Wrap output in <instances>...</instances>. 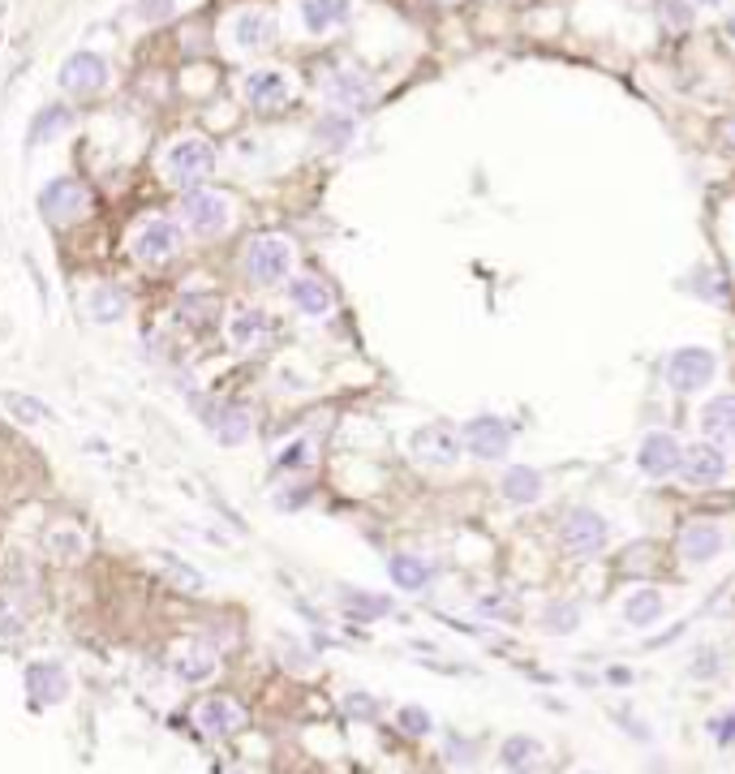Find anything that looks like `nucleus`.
Listing matches in <instances>:
<instances>
[{
    "label": "nucleus",
    "instance_id": "nucleus-25",
    "mask_svg": "<svg viewBox=\"0 0 735 774\" xmlns=\"http://www.w3.org/2000/svg\"><path fill=\"white\" fill-rule=\"evenodd\" d=\"M289 302L306 319H323V314H331V289L323 284V280H314V275H292L289 280Z\"/></svg>",
    "mask_w": 735,
    "mask_h": 774
},
{
    "label": "nucleus",
    "instance_id": "nucleus-30",
    "mask_svg": "<svg viewBox=\"0 0 735 774\" xmlns=\"http://www.w3.org/2000/svg\"><path fill=\"white\" fill-rule=\"evenodd\" d=\"M387 577H391V585L396 590H426L430 585V577H435V568L422 560V555H391L387 560Z\"/></svg>",
    "mask_w": 735,
    "mask_h": 774
},
{
    "label": "nucleus",
    "instance_id": "nucleus-18",
    "mask_svg": "<svg viewBox=\"0 0 735 774\" xmlns=\"http://www.w3.org/2000/svg\"><path fill=\"white\" fill-rule=\"evenodd\" d=\"M26 697H35L39 706H57V701H65V697H69V671H65L60 662H52V658L31 662V667H26Z\"/></svg>",
    "mask_w": 735,
    "mask_h": 774
},
{
    "label": "nucleus",
    "instance_id": "nucleus-23",
    "mask_svg": "<svg viewBox=\"0 0 735 774\" xmlns=\"http://www.w3.org/2000/svg\"><path fill=\"white\" fill-rule=\"evenodd\" d=\"M701 430H705V439H714V444H735V392H722V396H710L705 405H701Z\"/></svg>",
    "mask_w": 735,
    "mask_h": 774
},
{
    "label": "nucleus",
    "instance_id": "nucleus-3",
    "mask_svg": "<svg viewBox=\"0 0 735 774\" xmlns=\"http://www.w3.org/2000/svg\"><path fill=\"white\" fill-rule=\"evenodd\" d=\"M159 168H164V176H168L173 185H198V181H207V176L215 173V147L207 138L185 134L164 151Z\"/></svg>",
    "mask_w": 735,
    "mask_h": 774
},
{
    "label": "nucleus",
    "instance_id": "nucleus-36",
    "mask_svg": "<svg viewBox=\"0 0 735 774\" xmlns=\"http://www.w3.org/2000/svg\"><path fill=\"white\" fill-rule=\"evenodd\" d=\"M0 400H4V409H9V413H13L18 422H31V426L52 422V409L43 405V400H35V396H22V392H4Z\"/></svg>",
    "mask_w": 735,
    "mask_h": 774
},
{
    "label": "nucleus",
    "instance_id": "nucleus-22",
    "mask_svg": "<svg viewBox=\"0 0 735 774\" xmlns=\"http://www.w3.org/2000/svg\"><path fill=\"white\" fill-rule=\"evenodd\" d=\"M271 328H275V319H271L267 310H237L229 319V345L237 353H250V348H258L267 340Z\"/></svg>",
    "mask_w": 735,
    "mask_h": 774
},
{
    "label": "nucleus",
    "instance_id": "nucleus-21",
    "mask_svg": "<svg viewBox=\"0 0 735 774\" xmlns=\"http://www.w3.org/2000/svg\"><path fill=\"white\" fill-rule=\"evenodd\" d=\"M722 546H727V538L714 521H693L679 534V555L688 563H714L722 555Z\"/></svg>",
    "mask_w": 735,
    "mask_h": 774
},
{
    "label": "nucleus",
    "instance_id": "nucleus-14",
    "mask_svg": "<svg viewBox=\"0 0 735 774\" xmlns=\"http://www.w3.org/2000/svg\"><path fill=\"white\" fill-rule=\"evenodd\" d=\"M241 95L258 112H280L292 99V77L284 69H250L241 77Z\"/></svg>",
    "mask_w": 735,
    "mask_h": 774
},
{
    "label": "nucleus",
    "instance_id": "nucleus-6",
    "mask_svg": "<svg viewBox=\"0 0 735 774\" xmlns=\"http://www.w3.org/2000/svg\"><path fill=\"white\" fill-rule=\"evenodd\" d=\"M275 31L280 26H275V18L267 9L246 4V9H237V14L224 18V48L229 52H267L275 43Z\"/></svg>",
    "mask_w": 735,
    "mask_h": 774
},
{
    "label": "nucleus",
    "instance_id": "nucleus-34",
    "mask_svg": "<svg viewBox=\"0 0 735 774\" xmlns=\"http://www.w3.org/2000/svg\"><path fill=\"white\" fill-rule=\"evenodd\" d=\"M542 628L551 633V637H572L580 628V607L577 602H546V611H542Z\"/></svg>",
    "mask_w": 735,
    "mask_h": 774
},
{
    "label": "nucleus",
    "instance_id": "nucleus-11",
    "mask_svg": "<svg viewBox=\"0 0 735 774\" xmlns=\"http://www.w3.org/2000/svg\"><path fill=\"white\" fill-rule=\"evenodd\" d=\"M637 469L654 482H667L684 469V444H679L671 430H650L637 447Z\"/></svg>",
    "mask_w": 735,
    "mask_h": 774
},
{
    "label": "nucleus",
    "instance_id": "nucleus-37",
    "mask_svg": "<svg viewBox=\"0 0 735 774\" xmlns=\"http://www.w3.org/2000/svg\"><path fill=\"white\" fill-rule=\"evenodd\" d=\"M309 461H314V444H309V439H292V444L280 447V456H275V469L292 473V469H306Z\"/></svg>",
    "mask_w": 735,
    "mask_h": 774
},
{
    "label": "nucleus",
    "instance_id": "nucleus-27",
    "mask_svg": "<svg viewBox=\"0 0 735 774\" xmlns=\"http://www.w3.org/2000/svg\"><path fill=\"white\" fill-rule=\"evenodd\" d=\"M69 125H74V112H69L65 104H48V108H39L35 121H31V130H26V147L57 142V138L69 134Z\"/></svg>",
    "mask_w": 735,
    "mask_h": 774
},
{
    "label": "nucleus",
    "instance_id": "nucleus-40",
    "mask_svg": "<svg viewBox=\"0 0 735 774\" xmlns=\"http://www.w3.org/2000/svg\"><path fill=\"white\" fill-rule=\"evenodd\" d=\"M155 560H159V568H164V572H168V577H173L176 585H185V590H198V585H202V577L193 572L190 563H181V560H176V555H155Z\"/></svg>",
    "mask_w": 735,
    "mask_h": 774
},
{
    "label": "nucleus",
    "instance_id": "nucleus-12",
    "mask_svg": "<svg viewBox=\"0 0 735 774\" xmlns=\"http://www.w3.org/2000/svg\"><path fill=\"white\" fill-rule=\"evenodd\" d=\"M39 212L48 215L52 224H74V220H82L91 212V194L74 176H57V181H48L39 190Z\"/></svg>",
    "mask_w": 735,
    "mask_h": 774
},
{
    "label": "nucleus",
    "instance_id": "nucleus-41",
    "mask_svg": "<svg viewBox=\"0 0 735 774\" xmlns=\"http://www.w3.org/2000/svg\"><path fill=\"white\" fill-rule=\"evenodd\" d=\"M176 4H181V0H138V18L142 22H168L176 14Z\"/></svg>",
    "mask_w": 735,
    "mask_h": 774
},
{
    "label": "nucleus",
    "instance_id": "nucleus-13",
    "mask_svg": "<svg viewBox=\"0 0 735 774\" xmlns=\"http://www.w3.org/2000/svg\"><path fill=\"white\" fill-rule=\"evenodd\" d=\"M193 409H198V418H202V426L211 430L215 439L224 447H241L246 439L254 435V418L250 409L241 405H220V400H193Z\"/></svg>",
    "mask_w": 735,
    "mask_h": 774
},
{
    "label": "nucleus",
    "instance_id": "nucleus-9",
    "mask_svg": "<svg viewBox=\"0 0 735 774\" xmlns=\"http://www.w3.org/2000/svg\"><path fill=\"white\" fill-rule=\"evenodd\" d=\"M461 444L469 456L478 461H503L512 452V426L495 418V413H482V418H469L461 426Z\"/></svg>",
    "mask_w": 735,
    "mask_h": 774
},
{
    "label": "nucleus",
    "instance_id": "nucleus-5",
    "mask_svg": "<svg viewBox=\"0 0 735 774\" xmlns=\"http://www.w3.org/2000/svg\"><path fill=\"white\" fill-rule=\"evenodd\" d=\"M130 254H134L138 263H147V267L173 263L176 254H181V224H176V220H164V215L142 220L134 229V237H130Z\"/></svg>",
    "mask_w": 735,
    "mask_h": 774
},
{
    "label": "nucleus",
    "instance_id": "nucleus-38",
    "mask_svg": "<svg viewBox=\"0 0 735 774\" xmlns=\"http://www.w3.org/2000/svg\"><path fill=\"white\" fill-rule=\"evenodd\" d=\"M181 314H185L190 323H211L215 314H220V302H215V297H198V292H185V297H181Z\"/></svg>",
    "mask_w": 735,
    "mask_h": 774
},
{
    "label": "nucleus",
    "instance_id": "nucleus-31",
    "mask_svg": "<svg viewBox=\"0 0 735 774\" xmlns=\"http://www.w3.org/2000/svg\"><path fill=\"white\" fill-rule=\"evenodd\" d=\"M353 134H357L353 112H323V121L314 125V142L323 151H345L348 142H353Z\"/></svg>",
    "mask_w": 735,
    "mask_h": 774
},
{
    "label": "nucleus",
    "instance_id": "nucleus-16",
    "mask_svg": "<svg viewBox=\"0 0 735 774\" xmlns=\"http://www.w3.org/2000/svg\"><path fill=\"white\" fill-rule=\"evenodd\" d=\"M348 18H353V0H297V22L314 39L348 26Z\"/></svg>",
    "mask_w": 735,
    "mask_h": 774
},
{
    "label": "nucleus",
    "instance_id": "nucleus-32",
    "mask_svg": "<svg viewBox=\"0 0 735 774\" xmlns=\"http://www.w3.org/2000/svg\"><path fill=\"white\" fill-rule=\"evenodd\" d=\"M340 607L357 619H379L396 611V598L391 594H374V590H340Z\"/></svg>",
    "mask_w": 735,
    "mask_h": 774
},
{
    "label": "nucleus",
    "instance_id": "nucleus-26",
    "mask_svg": "<svg viewBox=\"0 0 735 774\" xmlns=\"http://www.w3.org/2000/svg\"><path fill=\"white\" fill-rule=\"evenodd\" d=\"M173 671L185 684H202V680L215 676V650L211 645H202V641H190V645H181L173 654Z\"/></svg>",
    "mask_w": 735,
    "mask_h": 774
},
{
    "label": "nucleus",
    "instance_id": "nucleus-45",
    "mask_svg": "<svg viewBox=\"0 0 735 774\" xmlns=\"http://www.w3.org/2000/svg\"><path fill=\"white\" fill-rule=\"evenodd\" d=\"M348 710H353V715H362V718H370L374 715V701H366V693H353L348 697Z\"/></svg>",
    "mask_w": 735,
    "mask_h": 774
},
{
    "label": "nucleus",
    "instance_id": "nucleus-19",
    "mask_svg": "<svg viewBox=\"0 0 735 774\" xmlns=\"http://www.w3.org/2000/svg\"><path fill=\"white\" fill-rule=\"evenodd\" d=\"M193 723H198V732H207V735H232L246 727V710L232 697H207L193 710Z\"/></svg>",
    "mask_w": 735,
    "mask_h": 774
},
{
    "label": "nucleus",
    "instance_id": "nucleus-39",
    "mask_svg": "<svg viewBox=\"0 0 735 774\" xmlns=\"http://www.w3.org/2000/svg\"><path fill=\"white\" fill-rule=\"evenodd\" d=\"M396 723H400V732H408V735H430L435 732V718L426 715L422 706H400Z\"/></svg>",
    "mask_w": 735,
    "mask_h": 774
},
{
    "label": "nucleus",
    "instance_id": "nucleus-29",
    "mask_svg": "<svg viewBox=\"0 0 735 774\" xmlns=\"http://www.w3.org/2000/svg\"><path fill=\"white\" fill-rule=\"evenodd\" d=\"M658 619H662V594L654 585H641L623 598V624L628 628H654Z\"/></svg>",
    "mask_w": 735,
    "mask_h": 774
},
{
    "label": "nucleus",
    "instance_id": "nucleus-20",
    "mask_svg": "<svg viewBox=\"0 0 735 774\" xmlns=\"http://www.w3.org/2000/svg\"><path fill=\"white\" fill-rule=\"evenodd\" d=\"M499 495L512 508H529V503H542V495H546V478H542L538 469H529V464H507L499 478Z\"/></svg>",
    "mask_w": 735,
    "mask_h": 774
},
{
    "label": "nucleus",
    "instance_id": "nucleus-7",
    "mask_svg": "<svg viewBox=\"0 0 735 774\" xmlns=\"http://www.w3.org/2000/svg\"><path fill=\"white\" fill-rule=\"evenodd\" d=\"M611 542V521L594 508H572L560 521V546L568 555H598Z\"/></svg>",
    "mask_w": 735,
    "mask_h": 774
},
{
    "label": "nucleus",
    "instance_id": "nucleus-2",
    "mask_svg": "<svg viewBox=\"0 0 735 774\" xmlns=\"http://www.w3.org/2000/svg\"><path fill=\"white\" fill-rule=\"evenodd\" d=\"M292 258H297V250H292L289 237H280V232H263V237H254L250 250H246V275H250L258 289L284 284V280L292 275Z\"/></svg>",
    "mask_w": 735,
    "mask_h": 774
},
{
    "label": "nucleus",
    "instance_id": "nucleus-48",
    "mask_svg": "<svg viewBox=\"0 0 735 774\" xmlns=\"http://www.w3.org/2000/svg\"><path fill=\"white\" fill-rule=\"evenodd\" d=\"M585 774H598V770H585Z\"/></svg>",
    "mask_w": 735,
    "mask_h": 774
},
{
    "label": "nucleus",
    "instance_id": "nucleus-35",
    "mask_svg": "<svg viewBox=\"0 0 735 774\" xmlns=\"http://www.w3.org/2000/svg\"><path fill=\"white\" fill-rule=\"evenodd\" d=\"M684 289L693 292V297H701V302H710V306H722L727 302V284H722V275H718L714 267H696L688 280H684Z\"/></svg>",
    "mask_w": 735,
    "mask_h": 774
},
{
    "label": "nucleus",
    "instance_id": "nucleus-42",
    "mask_svg": "<svg viewBox=\"0 0 735 774\" xmlns=\"http://www.w3.org/2000/svg\"><path fill=\"white\" fill-rule=\"evenodd\" d=\"M662 18H667V26L684 31V26H693V9L684 0H662Z\"/></svg>",
    "mask_w": 735,
    "mask_h": 774
},
{
    "label": "nucleus",
    "instance_id": "nucleus-4",
    "mask_svg": "<svg viewBox=\"0 0 735 774\" xmlns=\"http://www.w3.org/2000/svg\"><path fill=\"white\" fill-rule=\"evenodd\" d=\"M181 224L193 232V237H220V232L232 224V198L220 190H190L181 198Z\"/></svg>",
    "mask_w": 735,
    "mask_h": 774
},
{
    "label": "nucleus",
    "instance_id": "nucleus-10",
    "mask_svg": "<svg viewBox=\"0 0 735 774\" xmlns=\"http://www.w3.org/2000/svg\"><path fill=\"white\" fill-rule=\"evenodd\" d=\"M461 430L447 422H426L422 430H413V461L426 469H452L461 461Z\"/></svg>",
    "mask_w": 735,
    "mask_h": 774
},
{
    "label": "nucleus",
    "instance_id": "nucleus-8",
    "mask_svg": "<svg viewBox=\"0 0 735 774\" xmlns=\"http://www.w3.org/2000/svg\"><path fill=\"white\" fill-rule=\"evenodd\" d=\"M108 77H112L108 60L99 57V52H86V48H82V52H69V57L60 60L57 86L65 95H95V91L108 86Z\"/></svg>",
    "mask_w": 735,
    "mask_h": 774
},
{
    "label": "nucleus",
    "instance_id": "nucleus-24",
    "mask_svg": "<svg viewBox=\"0 0 735 774\" xmlns=\"http://www.w3.org/2000/svg\"><path fill=\"white\" fill-rule=\"evenodd\" d=\"M499 761L512 774H533V770H542L546 749H542V740H533V735H507L499 744Z\"/></svg>",
    "mask_w": 735,
    "mask_h": 774
},
{
    "label": "nucleus",
    "instance_id": "nucleus-15",
    "mask_svg": "<svg viewBox=\"0 0 735 774\" xmlns=\"http://www.w3.org/2000/svg\"><path fill=\"white\" fill-rule=\"evenodd\" d=\"M323 99L336 104L340 112H366L374 104V82H370L362 69H331L327 82H323Z\"/></svg>",
    "mask_w": 735,
    "mask_h": 774
},
{
    "label": "nucleus",
    "instance_id": "nucleus-47",
    "mask_svg": "<svg viewBox=\"0 0 735 774\" xmlns=\"http://www.w3.org/2000/svg\"><path fill=\"white\" fill-rule=\"evenodd\" d=\"M731 35H735V18H731Z\"/></svg>",
    "mask_w": 735,
    "mask_h": 774
},
{
    "label": "nucleus",
    "instance_id": "nucleus-44",
    "mask_svg": "<svg viewBox=\"0 0 735 774\" xmlns=\"http://www.w3.org/2000/svg\"><path fill=\"white\" fill-rule=\"evenodd\" d=\"M710 727H714L718 744H735V710H731V715H727V718H714Z\"/></svg>",
    "mask_w": 735,
    "mask_h": 774
},
{
    "label": "nucleus",
    "instance_id": "nucleus-28",
    "mask_svg": "<svg viewBox=\"0 0 735 774\" xmlns=\"http://www.w3.org/2000/svg\"><path fill=\"white\" fill-rule=\"evenodd\" d=\"M86 314L95 319V323H121L125 314H130V297H125V289H116V284H95V289L86 292Z\"/></svg>",
    "mask_w": 735,
    "mask_h": 774
},
{
    "label": "nucleus",
    "instance_id": "nucleus-33",
    "mask_svg": "<svg viewBox=\"0 0 735 774\" xmlns=\"http://www.w3.org/2000/svg\"><path fill=\"white\" fill-rule=\"evenodd\" d=\"M43 546H48V555L60 563H77L82 555H86V534L77 529V525H52L48 529V538H43Z\"/></svg>",
    "mask_w": 735,
    "mask_h": 774
},
{
    "label": "nucleus",
    "instance_id": "nucleus-43",
    "mask_svg": "<svg viewBox=\"0 0 735 774\" xmlns=\"http://www.w3.org/2000/svg\"><path fill=\"white\" fill-rule=\"evenodd\" d=\"M693 676H701V680L718 676V650H696V658H693Z\"/></svg>",
    "mask_w": 735,
    "mask_h": 774
},
{
    "label": "nucleus",
    "instance_id": "nucleus-46",
    "mask_svg": "<svg viewBox=\"0 0 735 774\" xmlns=\"http://www.w3.org/2000/svg\"><path fill=\"white\" fill-rule=\"evenodd\" d=\"M696 4H701V9H710V4H718V0H696Z\"/></svg>",
    "mask_w": 735,
    "mask_h": 774
},
{
    "label": "nucleus",
    "instance_id": "nucleus-1",
    "mask_svg": "<svg viewBox=\"0 0 735 774\" xmlns=\"http://www.w3.org/2000/svg\"><path fill=\"white\" fill-rule=\"evenodd\" d=\"M714 374H718V357H714V348H705V345H679L662 362V383L671 387V392H679V396H693L701 387H710Z\"/></svg>",
    "mask_w": 735,
    "mask_h": 774
},
{
    "label": "nucleus",
    "instance_id": "nucleus-17",
    "mask_svg": "<svg viewBox=\"0 0 735 774\" xmlns=\"http://www.w3.org/2000/svg\"><path fill=\"white\" fill-rule=\"evenodd\" d=\"M684 482L688 486H714L727 478V452L710 439V444H693L684 447Z\"/></svg>",
    "mask_w": 735,
    "mask_h": 774
}]
</instances>
